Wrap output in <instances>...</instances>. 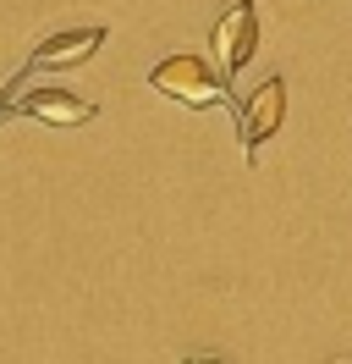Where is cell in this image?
Returning a JSON list of instances; mask_svg holds the SVG:
<instances>
[{"instance_id":"8992f818","label":"cell","mask_w":352,"mask_h":364,"mask_svg":"<svg viewBox=\"0 0 352 364\" xmlns=\"http://www.w3.org/2000/svg\"><path fill=\"white\" fill-rule=\"evenodd\" d=\"M187 364H226V359H209V353H198V359H187Z\"/></svg>"},{"instance_id":"52a82bcc","label":"cell","mask_w":352,"mask_h":364,"mask_svg":"<svg viewBox=\"0 0 352 364\" xmlns=\"http://www.w3.org/2000/svg\"><path fill=\"white\" fill-rule=\"evenodd\" d=\"M347 364H352V359H347Z\"/></svg>"},{"instance_id":"6da1fadb","label":"cell","mask_w":352,"mask_h":364,"mask_svg":"<svg viewBox=\"0 0 352 364\" xmlns=\"http://www.w3.org/2000/svg\"><path fill=\"white\" fill-rule=\"evenodd\" d=\"M149 89L176 100V105H193V111H209V105H226V77L204 67L198 55H171L149 72Z\"/></svg>"},{"instance_id":"5b68a950","label":"cell","mask_w":352,"mask_h":364,"mask_svg":"<svg viewBox=\"0 0 352 364\" xmlns=\"http://www.w3.org/2000/svg\"><path fill=\"white\" fill-rule=\"evenodd\" d=\"M99 45H105V28H72V33H55L33 50V67H77Z\"/></svg>"},{"instance_id":"277c9868","label":"cell","mask_w":352,"mask_h":364,"mask_svg":"<svg viewBox=\"0 0 352 364\" xmlns=\"http://www.w3.org/2000/svg\"><path fill=\"white\" fill-rule=\"evenodd\" d=\"M22 116H39V122H50V127H77V122H94V100H83V94L72 89H33L17 100Z\"/></svg>"},{"instance_id":"3957f363","label":"cell","mask_w":352,"mask_h":364,"mask_svg":"<svg viewBox=\"0 0 352 364\" xmlns=\"http://www.w3.org/2000/svg\"><path fill=\"white\" fill-rule=\"evenodd\" d=\"M281 116H286V77H264L253 89V100H248V111H242V149H248V160L259 155L264 138H275Z\"/></svg>"},{"instance_id":"7a4b0ae2","label":"cell","mask_w":352,"mask_h":364,"mask_svg":"<svg viewBox=\"0 0 352 364\" xmlns=\"http://www.w3.org/2000/svg\"><path fill=\"white\" fill-rule=\"evenodd\" d=\"M209 50H215L220 77H226V83L253 61V50H259V11H253V0H237V6L220 17L215 33H209Z\"/></svg>"}]
</instances>
